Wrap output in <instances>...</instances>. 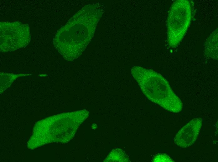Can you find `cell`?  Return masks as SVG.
Here are the masks:
<instances>
[{"instance_id": "cell-1", "label": "cell", "mask_w": 218, "mask_h": 162, "mask_svg": "<svg viewBox=\"0 0 218 162\" xmlns=\"http://www.w3.org/2000/svg\"><path fill=\"white\" fill-rule=\"evenodd\" d=\"M131 73L143 94L149 100L170 112L177 113L181 111L182 102L161 74L139 67L133 68Z\"/></svg>"}, {"instance_id": "cell-2", "label": "cell", "mask_w": 218, "mask_h": 162, "mask_svg": "<svg viewBox=\"0 0 218 162\" xmlns=\"http://www.w3.org/2000/svg\"><path fill=\"white\" fill-rule=\"evenodd\" d=\"M89 11L85 10L84 13L82 14V9L79 11V18L78 19L76 14L74 15L76 19L78 31L73 17L70 19L77 32L67 23L62 27L75 33H65L58 31L54 38V46L68 61H72L79 57L93 36V28L94 27L93 11Z\"/></svg>"}, {"instance_id": "cell-3", "label": "cell", "mask_w": 218, "mask_h": 162, "mask_svg": "<svg viewBox=\"0 0 218 162\" xmlns=\"http://www.w3.org/2000/svg\"><path fill=\"white\" fill-rule=\"evenodd\" d=\"M191 18L190 3L187 0L174 2L170 8L168 21V40L169 45L178 46L186 33Z\"/></svg>"}, {"instance_id": "cell-4", "label": "cell", "mask_w": 218, "mask_h": 162, "mask_svg": "<svg viewBox=\"0 0 218 162\" xmlns=\"http://www.w3.org/2000/svg\"><path fill=\"white\" fill-rule=\"evenodd\" d=\"M30 40L28 25L16 22H0V48L4 46V51L23 47Z\"/></svg>"}, {"instance_id": "cell-5", "label": "cell", "mask_w": 218, "mask_h": 162, "mask_svg": "<svg viewBox=\"0 0 218 162\" xmlns=\"http://www.w3.org/2000/svg\"><path fill=\"white\" fill-rule=\"evenodd\" d=\"M202 125L200 117L191 120L179 131L174 137V143L181 148L191 146L196 141Z\"/></svg>"}, {"instance_id": "cell-6", "label": "cell", "mask_w": 218, "mask_h": 162, "mask_svg": "<svg viewBox=\"0 0 218 162\" xmlns=\"http://www.w3.org/2000/svg\"><path fill=\"white\" fill-rule=\"evenodd\" d=\"M205 54L209 59H218V29H216L210 35L206 41Z\"/></svg>"}, {"instance_id": "cell-7", "label": "cell", "mask_w": 218, "mask_h": 162, "mask_svg": "<svg viewBox=\"0 0 218 162\" xmlns=\"http://www.w3.org/2000/svg\"><path fill=\"white\" fill-rule=\"evenodd\" d=\"M154 162H174L167 155H159L156 156L153 160Z\"/></svg>"}]
</instances>
